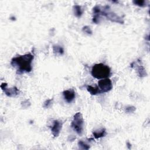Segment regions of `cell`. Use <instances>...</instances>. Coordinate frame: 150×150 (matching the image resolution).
Returning a JSON list of instances; mask_svg holds the SVG:
<instances>
[{"label":"cell","instance_id":"1","mask_svg":"<svg viewBox=\"0 0 150 150\" xmlns=\"http://www.w3.org/2000/svg\"><path fill=\"white\" fill-rule=\"evenodd\" d=\"M33 58L31 54H26L13 59L12 63H14L13 65L17 66L19 71H30L32 69L30 64Z\"/></svg>","mask_w":150,"mask_h":150},{"label":"cell","instance_id":"2","mask_svg":"<svg viewBox=\"0 0 150 150\" xmlns=\"http://www.w3.org/2000/svg\"><path fill=\"white\" fill-rule=\"evenodd\" d=\"M110 68L103 63L95 64L91 69L92 76L97 79L106 78L110 76Z\"/></svg>","mask_w":150,"mask_h":150},{"label":"cell","instance_id":"3","mask_svg":"<svg viewBox=\"0 0 150 150\" xmlns=\"http://www.w3.org/2000/svg\"><path fill=\"white\" fill-rule=\"evenodd\" d=\"M98 86L102 92H107L112 88L111 81L109 79H105L98 81Z\"/></svg>","mask_w":150,"mask_h":150},{"label":"cell","instance_id":"4","mask_svg":"<svg viewBox=\"0 0 150 150\" xmlns=\"http://www.w3.org/2000/svg\"><path fill=\"white\" fill-rule=\"evenodd\" d=\"M64 96L65 98V100L67 102H71L74 98V93L71 90H66L64 91Z\"/></svg>","mask_w":150,"mask_h":150},{"label":"cell","instance_id":"5","mask_svg":"<svg viewBox=\"0 0 150 150\" xmlns=\"http://www.w3.org/2000/svg\"><path fill=\"white\" fill-rule=\"evenodd\" d=\"M87 90L91 94H96L98 92V88L97 87H93L91 86H88L87 87Z\"/></svg>","mask_w":150,"mask_h":150}]
</instances>
